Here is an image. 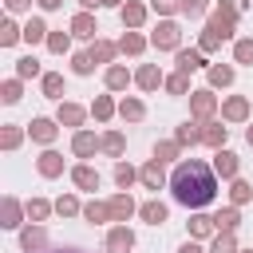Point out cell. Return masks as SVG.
<instances>
[{
  "label": "cell",
  "mask_w": 253,
  "mask_h": 253,
  "mask_svg": "<svg viewBox=\"0 0 253 253\" xmlns=\"http://www.w3.org/2000/svg\"><path fill=\"white\" fill-rule=\"evenodd\" d=\"M170 190H174V202L186 206V210H206L213 198H217V174L213 166H206L202 158H182L170 174Z\"/></svg>",
  "instance_id": "6da1fadb"
},
{
  "label": "cell",
  "mask_w": 253,
  "mask_h": 253,
  "mask_svg": "<svg viewBox=\"0 0 253 253\" xmlns=\"http://www.w3.org/2000/svg\"><path fill=\"white\" fill-rule=\"evenodd\" d=\"M150 43H154L158 51H178V47H182V28H178L174 20H158V28L150 32Z\"/></svg>",
  "instance_id": "7a4b0ae2"
},
{
  "label": "cell",
  "mask_w": 253,
  "mask_h": 253,
  "mask_svg": "<svg viewBox=\"0 0 253 253\" xmlns=\"http://www.w3.org/2000/svg\"><path fill=\"white\" fill-rule=\"evenodd\" d=\"M190 115H194L198 123H210V119L217 115V95H213L210 87H202V91H190Z\"/></svg>",
  "instance_id": "3957f363"
},
{
  "label": "cell",
  "mask_w": 253,
  "mask_h": 253,
  "mask_svg": "<svg viewBox=\"0 0 253 253\" xmlns=\"http://www.w3.org/2000/svg\"><path fill=\"white\" fill-rule=\"evenodd\" d=\"M206 32H213L217 40H229V36L237 32V16H229V12L213 8V12H210V24H206Z\"/></svg>",
  "instance_id": "277c9868"
},
{
  "label": "cell",
  "mask_w": 253,
  "mask_h": 253,
  "mask_svg": "<svg viewBox=\"0 0 253 253\" xmlns=\"http://www.w3.org/2000/svg\"><path fill=\"white\" fill-rule=\"evenodd\" d=\"M138 182L146 186V190H162L170 178H166V170H162V162L158 158H150V162H142L138 166Z\"/></svg>",
  "instance_id": "5b68a950"
},
{
  "label": "cell",
  "mask_w": 253,
  "mask_h": 253,
  "mask_svg": "<svg viewBox=\"0 0 253 253\" xmlns=\"http://www.w3.org/2000/svg\"><path fill=\"white\" fill-rule=\"evenodd\" d=\"M20 249H24V253H43V249H47V229H43V225L20 229Z\"/></svg>",
  "instance_id": "8992f818"
},
{
  "label": "cell",
  "mask_w": 253,
  "mask_h": 253,
  "mask_svg": "<svg viewBox=\"0 0 253 253\" xmlns=\"http://www.w3.org/2000/svg\"><path fill=\"white\" fill-rule=\"evenodd\" d=\"M221 119H225V123H245V119H249V99H245V95H229V99L221 103Z\"/></svg>",
  "instance_id": "52a82bcc"
},
{
  "label": "cell",
  "mask_w": 253,
  "mask_h": 253,
  "mask_svg": "<svg viewBox=\"0 0 253 253\" xmlns=\"http://www.w3.org/2000/svg\"><path fill=\"white\" fill-rule=\"evenodd\" d=\"M28 134H32V142L51 146L55 134H59V126H55V119H32V123H28Z\"/></svg>",
  "instance_id": "ba28073f"
},
{
  "label": "cell",
  "mask_w": 253,
  "mask_h": 253,
  "mask_svg": "<svg viewBox=\"0 0 253 253\" xmlns=\"http://www.w3.org/2000/svg\"><path fill=\"white\" fill-rule=\"evenodd\" d=\"M237 170H241V162H237V154L233 150H213V174L217 178H237Z\"/></svg>",
  "instance_id": "9c48e42d"
},
{
  "label": "cell",
  "mask_w": 253,
  "mask_h": 253,
  "mask_svg": "<svg viewBox=\"0 0 253 253\" xmlns=\"http://www.w3.org/2000/svg\"><path fill=\"white\" fill-rule=\"evenodd\" d=\"M130 249H134V229L115 225V229L107 233V253H130Z\"/></svg>",
  "instance_id": "30bf717a"
},
{
  "label": "cell",
  "mask_w": 253,
  "mask_h": 253,
  "mask_svg": "<svg viewBox=\"0 0 253 253\" xmlns=\"http://www.w3.org/2000/svg\"><path fill=\"white\" fill-rule=\"evenodd\" d=\"M174 59H178V71H198V67H206V51L202 47H178L174 51Z\"/></svg>",
  "instance_id": "8fae6325"
},
{
  "label": "cell",
  "mask_w": 253,
  "mask_h": 253,
  "mask_svg": "<svg viewBox=\"0 0 253 253\" xmlns=\"http://www.w3.org/2000/svg\"><path fill=\"white\" fill-rule=\"evenodd\" d=\"M83 119H87V111L79 107V103H59V111H55V123L59 126H83Z\"/></svg>",
  "instance_id": "7c38bea8"
},
{
  "label": "cell",
  "mask_w": 253,
  "mask_h": 253,
  "mask_svg": "<svg viewBox=\"0 0 253 253\" xmlns=\"http://www.w3.org/2000/svg\"><path fill=\"white\" fill-rule=\"evenodd\" d=\"M95 150H99V138H95L91 130H75V134H71V154H75V158H91Z\"/></svg>",
  "instance_id": "4fadbf2b"
},
{
  "label": "cell",
  "mask_w": 253,
  "mask_h": 253,
  "mask_svg": "<svg viewBox=\"0 0 253 253\" xmlns=\"http://www.w3.org/2000/svg\"><path fill=\"white\" fill-rule=\"evenodd\" d=\"M36 170H40L43 178H59V174H63V154H59V150H43V154L36 158Z\"/></svg>",
  "instance_id": "5bb4252c"
},
{
  "label": "cell",
  "mask_w": 253,
  "mask_h": 253,
  "mask_svg": "<svg viewBox=\"0 0 253 253\" xmlns=\"http://www.w3.org/2000/svg\"><path fill=\"white\" fill-rule=\"evenodd\" d=\"M130 213H138L134 198H130L126 190H123V194H115V198H111V217H115L119 225H126V217H130Z\"/></svg>",
  "instance_id": "9a60e30c"
},
{
  "label": "cell",
  "mask_w": 253,
  "mask_h": 253,
  "mask_svg": "<svg viewBox=\"0 0 253 253\" xmlns=\"http://www.w3.org/2000/svg\"><path fill=\"white\" fill-rule=\"evenodd\" d=\"M95 32H99V24H95L91 12H75V16H71V36H79V40H95Z\"/></svg>",
  "instance_id": "2e32d148"
},
{
  "label": "cell",
  "mask_w": 253,
  "mask_h": 253,
  "mask_svg": "<svg viewBox=\"0 0 253 253\" xmlns=\"http://www.w3.org/2000/svg\"><path fill=\"white\" fill-rule=\"evenodd\" d=\"M134 75L123 67V63H111L107 71H103V83H107V91H126V83H130Z\"/></svg>",
  "instance_id": "e0dca14e"
},
{
  "label": "cell",
  "mask_w": 253,
  "mask_h": 253,
  "mask_svg": "<svg viewBox=\"0 0 253 253\" xmlns=\"http://www.w3.org/2000/svg\"><path fill=\"white\" fill-rule=\"evenodd\" d=\"M134 83H138L142 91H154V87H162V83H166V75H162L154 63H142V67L134 71Z\"/></svg>",
  "instance_id": "ac0fdd59"
},
{
  "label": "cell",
  "mask_w": 253,
  "mask_h": 253,
  "mask_svg": "<svg viewBox=\"0 0 253 253\" xmlns=\"http://www.w3.org/2000/svg\"><path fill=\"white\" fill-rule=\"evenodd\" d=\"M225 138H229V126H221V123H202V142H206V146L225 150Z\"/></svg>",
  "instance_id": "d6986e66"
},
{
  "label": "cell",
  "mask_w": 253,
  "mask_h": 253,
  "mask_svg": "<svg viewBox=\"0 0 253 253\" xmlns=\"http://www.w3.org/2000/svg\"><path fill=\"white\" fill-rule=\"evenodd\" d=\"M71 182L79 190H99V170L87 166V162H79V166H71Z\"/></svg>",
  "instance_id": "ffe728a7"
},
{
  "label": "cell",
  "mask_w": 253,
  "mask_h": 253,
  "mask_svg": "<svg viewBox=\"0 0 253 253\" xmlns=\"http://www.w3.org/2000/svg\"><path fill=\"white\" fill-rule=\"evenodd\" d=\"M119 16H123V24H126V28H142V20H146V4L126 0V4L119 8Z\"/></svg>",
  "instance_id": "44dd1931"
},
{
  "label": "cell",
  "mask_w": 253,
  "mask_h": 253,
  "mask_svg": "<svg viewBox=\"0 0 253 253\" xmlns=\"http://www.w3.org/2000/svg\"><path fill=\"white\" fill-rule=\"evenodd\" d=\"M0 210H4V221H0V225H4V229H20V221H24V213H28V210H24L16 198H4V206H0Z\"/></svg>",
  "instance_id": "7402d4cb"
},
{
  "label": "cell",
  "mask_w": 253,
  "mask_h": 253,
  "mask_svg": "<svg viewBox=\"0 0 253 253\" xmlns=\"http://www.w3.org/2000/svg\"><path fill=\"white\" fill-rule=\"evenodd\" d=\"M166 213H170V210H166V206H162L158 198H154V202H142V206H138V217H142L146 225H162V221H166Z\"/></svg>",
  "instance_id": "603a6c76"
},
{
  "label": "cell",
  "mask_w": 253,
  "mask_h": 253,
  "mask_svg": "<svg viewBox=\"0 0 253 253\" xmlns=\"http://www.w3.org/2000/svg\"><path fill=\"white\" fill-rule=\"evenodd\" d=\"M237 221H241V210H237V206H225V210H217V213H213L217 233H233V229H237Z\"/></svg>",
  "instance_id": "cb8c5ba5"
},
{
  "label": "cell",
  "mask_w": 253,
  "mask_h": 253,
  "mask_svg": "<svg viewBox=\"0 0 253 253\" xmlns=\"http://www.w3.org/2000/svg\"><path fill=\"white\" fill-rule=\"evenodd\" d=\"M99 150H103V154H111V158H119V154L126 150V138H123V130H107V134L99 138Z\"/></svg>",
  "instance_id": "d4e9b609"
},
{
  "label": "cell",
  "mask_w": 253,
  "mask_h": 253,
  "mask_svg": "<svg viewBox=\"0 0 253 253\" xmlns=\"http://www.w3.org/2000/svg\"><path fill=\"white\" fill-rule=\"evenodd\" d=\"M83 217H87L91 225H103V221H115V217H111V202H87V206H83Z\"/></svg>",
  "instance_id": "484cf974"
},
{
  "label": "cell",
  "mask_w": 253,
  "mask_h": 253,
  "mask_svg": "<svg viewBox=\"0 0 253 253\" xmlns=\"http://www.w3.org/2000/svg\"><path fill=\"white\" fill-rule=\"evenodd\" d=\"M47 36H51V32H47V24H43L40 16H32V20L24 24V40H28V43H47Z\"/></svg>",
  "instance_id": "4316f807"
},
{
  "label": "cell",
  "mask_w": 253,
  "mask_h": 253,
  "mask_svg": "<svg viewBox=\"0 0 253 253\" xmlns=\"http://www.w3.org/2000/svg\"><path fill=\"white\" fill-rule=\"evenodd\" d=\"M174 142H178V146H198V142H202V126H198V123H182V126L174 130Z\"/></svg>",
  "instance_id": "83f0119b"
},
{
  "label": "cell",
  "mask_w": 253,
  "mask_h": 253,
  "mask_svg": "<svg viewBox=\"0 0 253 253\" xmlns=\"http://www.w3.org/2000/svg\"><path fill=\"white\" fill-rule=\"evenodd\" d=\"M210 233H217V225H213V217H210V213H202V210H198V213L190 217V237H210Z\"/></svg>",
  "instance_id": "f1b7e54d"
},
{
  "label": "cell",
  "mask_w": 253,
  "mask_h": 253,
  "mask_svg": "<svg viewBox=\"0 0 253 253\" xmlns=\"http://www.w3.org/2000/svg\"><path fill=\"white\" fill-rule=\"evenodd\" d=\"M146 43H150V40H142L138 32H126V36L119 40V51H123V55H142V51H146Z\"/></svg>",
  "instance_id": "f546056e"
},
{
  "label": "cell",
  "mask_w": 253,
  "mask_h": 253,
  "mask_svg": "<svg viewBox=\"0 0 253 253\" xmlns=\"http://www.w3.org/2000/svg\"><path fill=\"white\" fill-rule=\"evenodd\" d=\"M115 55H119V43H111V40H95L91 43V59L95 63H111Z\"/></svg>",
  "instance_id": "4dcf8cb0"
},
{
  "label": "cell",
  "mask_w": 253,
  "mask_h": 253,
  "mask_svg": "<svg viewBox=\"0 0 253 253\" xmlns=\"http://www.w3.org/2000/svg\"><path fill=\"white\" fill-rule=\"evenodd\" d=\"M115 111H119V107H115V99H111V95H99V99L91 103V115H95L99 123H111V119H115Z\"/></svg>",
  "instance_id": "1f68e13d"
},
{
  "label": "cell",
  "mask_w": 253,
  "mask_h": 253,
  "mask_svg": "<svg viewBox=\"0 0 253 253\" xmlns=\"http://www.w3.org/2000/svg\"><path fill=\"white\" fill-rule=\"evenodd\" d=\"M115 182H119V190H130V186L138 182V170H134L130 162H123V158H119V162H115Z\"/></svg>",
  "instance_id": "d6a6232c"
},
{
  "label": "cell",
  "mask_w": 253,
  "mask_h": 253,
  "mask_svg": "<svg viewBox=\"0 0 253 253\" xmlns=\"http://www.w3.org/2000/svg\"><path fill=\"white\" fill-rule=\"evenodd\" d=\"M24 210H28V221H32V225H40V221H43V217H47V213H51L55 206H51L47 198H32V202H28Z\"/></svg>",
  "instance_id": "836d02e7"
},
{
  "label": "cell",
  "mask_w": 253,
  "mask_h": 253,
  "mask_svg": "<svg viewBox=\"0 0 253 253\" xmlns=\"http://www.w3.org/2000/svg\"><path fill=\"white\" fill-rule=\"evenodd\" d=\"M206 75H210V87H229L233 83V67L229 63H213Z\"/></svg>",
  "instance_id": "e575fe53"
},
{
  "label": "cell",
  "mask_w": 253,
  "mask_h": 253,
  "mask_svg": "<svg viewBox=\"0 0 253 253\" xmlns=\"http://www.w3.org/2000/svg\"><path fill=\"white\" fill-rule=\"evenodd\" d=\"M40 87H43L47 99H63V75H59V71H47V75L40 79Z\"/></svg>",
  "instance_id": "d590c367"
},
{
  "label": "cell",
  "mask_w": 253,
  "mask_h": 253,
  "mask_svg": "<svg viewBox=\"0 0 253 253\" xmlns=\"http://www.w3.org/2000/svg\"><path fill=\"white\" fill-rule=\"evenodd\" d=\"M229 202H233V206H245V202H253V186H249L245 178H233V186H229Z\"/></svg>",
  "instance_id": "8d00e7d4"
},
{
  "label": "cell",
  "mask_w": 253,
  "mask_h": 253,
  "mask_svg": "<svg viewBox=\"0 0 253 253\" xmlns=\"http://www.w3.org/2000/svg\"><path fill=\"white\" fill-rule=\"evenodd\" d=\"M162 87H166L170 95H186V91H190V75H186V71H174V75H166Z\"/></svg>",
  "instance_id": "74e56055"
},
{
  "label": "cell",
  "mask_w": 253,
  "mask_h": 253,
  "mask_svg": "<svg viewBox=\"0 0 253 253\" xmlns=\"http://www.w3.org/2000/svg\"><path fill=\"white\" fill-rule=\"evenodd\" d=\"M119 115H123L126 123H138V119L146 115V107H142L138 99H123V103H119Z\"/></svg>",
  "instance_id": "f35d334b"
},
{
  "label": "cell",
  "mask_w": 253,
  "mask_h": 253,
  "mask_svg": "<svg viewBox=\"0 0 253 253\" xmlns=\"http://www.w3.org/2000/svg\"><path fill=\"white\" fill-rule=\"evenodd\" d=\"M178 154H182V146H178L174 138H166V142H154V158H158V162H174Z\"/></svg>",
  "instance_id": "ab89813d"
},
{
  "label": "cell",
  "mask_w": 253,
  "mask_h": 253,
  "mask_svg": "<svg viewBox=\"0 0 253 253\" xmlns=\"http://www.w3.org/2000/svg\"><path fill=\"white\" fill-rule=\"evenodd\" d=\"M55 213H63V217H75V213H83V206H79V198H75V194H63V198L55 202Z\"/></svg>",
  "instance_id": "60d3db41"
},
{
  "label": "cell",
  "mask_w": 253,
  "mask_h": 253,
  "mask_svg": "<svg viewBox=\"0 0 253 253\" xmlns=\"http://www.w3.org/2000/svg\"><path fill=\"white\" fill-rule=\"evenodd\" d=\"M16 40H24V28H16L12 20H4V24H0V43H4V47H12Z\"/></svg>",
  "instance_id": "b9f144b4"
},
{
  "label": "cell",
  "mask_w": 253,
  "mask_h": 253,
  "mask_svg": "<svg viewBox=\"0 0 253 253\" xmlns=\"http://www.w3.org/2000/svg\"><path fill=\"white\" fill-rule=\"evenodd\" d=\"M67 47H71V32H51V36H47V51L63 55Z\"/></svg>",
  "instance_id": "7bdbcfd3"
},
{
  "label": "cell",
  "mask_w": 253,
  "mask_h": 253,
  "mask_svg": "<svg viewBox=\"0 0 253 253\" xmlns=\"http://www.w3.org/2000/svg\"><path fill=\"white\" fill-rule=\"evenodd\" d=\"M71 71H75V75H91V71H95V59H91V51H75V59H71Z\"/></svg>",
  "instance_id": "ee69618b"
},
{
  "label": "cell",
  "mask_w": 253,
  "mask_h": 253,
  "mask_svg": "<svg viewBox=\"0 0 253 253\" xmlns=\"http://www.w3.org/2000/svg\"><path fill=\"white\" fill-rule=\"evenodd\" d=\"M36 75H40V63H36L32 55L16 59V79H36Z\"/></svg>",
  "instance_id": "f6af8a7d"
},
{
  "label": "cell",
  "mask_w": 253,
  "mask_h": 253,
  "mask_svg": "<svg viewBox=\"0 0 253 253\" xmlns=\"http://www.w3.org/2000/svg\"><path fill=\"white\" fill-rule=\"evenodd\" d=\"M20 95H24L20 79H4V83H0V99H4V103H20Z\"/></svg>",
  "instance_id": "bcb514c9"
},
{
  "label": "cell",
  "mask_w": 253,
  "mask_h": 253,
  "mask_svg": "<svg viewBox=\"0 0 253 253\" xmlns=\"http://www.w3.org/2000/svg\"><path fill=\"white\" fill-rule=\"evenodd\" d=\"M20 142H24V130L8 123V126H4V134H0V146H4V150H16Z\"/></svg>",
  "instance_id": "7dc6e473"
},
{
  "label": "cell",
  "mask_w": 253,
  "mask_h": 253,
  "mask_svg": "<svg viewBox=\"0 0 253 253\" xmlns=\"http://www.w3.org/2000/svg\"><path fill=\"white\" fill-rule=\"evenodd\" d=\"M210 253H237V237L233 233H217L213 245H210Z\"/></svg>",
  "instance_id": "c3c4849f"
},
{
  "label": "cell",
  "mask_w": 253,
  "mask_h": 253,
  "mask_svg": "<svg viewBox=\"0 0 253 253\" xmlns=\"http://www.w3.org/2000/svg\"><path fill=\"white\" fill-rule=\"evenodd\" d=\"M233 59L253 67V40H237V43H233Z\"/></svg>",
  "instance_id": "681fc988"
},
{
  "label": "cell",
  "mask_w": 253,
  "mask_h": 253,
  "mask_svg": "<svg viewBox=\"0 0 253 253\" xmlns=\"http://www.w3.org/2000/svg\"><path fill=\"white\" fill-rule=\"evenodd\" d=\"M206 12H210V0H182V16L198 20V16H206Z\"/></svg>",
  "instance_id": "f907efd6"
},
{
  "label": "cell",
  "mask_w": 253,
  "mask_h": 253,
  "mask_svg": "<svg viewBox=\"0 0 253 253\" xmlns=\"http://www.w3.org/2000/svg\"><path fill=\"white\" fill-rule=\"evenodd\" d=\"M150 8L158 16H170V12H182V0H150Z\"/></svg>",
  "instance_id": "816d5d0a"
},
{
  "label": "cell",
  "mask_w": 253,
  "mask_h": 253,
  "mask_svg": "<svg viewBox=\"0 0 253 253\" xmlns=\"http://www.w3.org/2000/svg\"><path fill=\"white\" fill-rule=\"evenodd\" d=\"M198 47H202V51L210 55V51H217V47H221V40H217L213 32H202V40H198Z\"/></svg>",
  "instance_id": "f5cc1de1"
},
{
  "label": "cell",
  "mask_w": 253,
  "mask_h": 253,
  "mask_svg": "<svg viewBox=\"0 0 253 253\" xmlns=\"http://www.w3.org/2000/svg\"><path fill=\"white\" fill-rule=\"evenodd\" d=\"M217 8L229 12V16H241V12H245V0H217Z\"/></svg>",
  "instance_id": "db71d44e"
},
{
  "label": "cell",
  "mask_w": 253,
  "mask_h": 253,
  "mask_svg": "<svg viewBox=\"0 0 253 253\" xmlns=\"http://www.w3.org/2000/svg\"><path fill=\"white\" fill-rule=\"evenodd\" d=\"M8 4V12H28L32 8V0H4Z\"/></svg>",
  "instance_id": "11a10c76"
},
{
  "label": "cell",
  "mask_w": 253,
  "mask_h": 253,
  "mask_svg": "<svg viewBox=\"0 0 253 253\" xmlns=\"http://www.w3.org/2000/svg\"><path fill=\"white\" fill-rule=\"evenodd\" d=\"M43 12H55V8H63V0H36Z\"/></svg>",
  "instance_id": "9f6ffc18"
},
{
  "label": "cell",
  "mask_w": 253,
  "mask_h": 253,
  "mask_svg": "<svg viewBox=\"0 0 253 253\" xmlns=\"http://www.w3.org/2000/svg\"><path fill=\"white\" fill-rule=\"evenodd\" d=\"M178 253H206V249H202V245H198V241H186V245H182V249H178Z\"/></svg>",
  "instance_id": "6f0895ef"
},
{
  "label": "cell",
  "mask_w": 253,
  "mask_h": 253,
  "mask_svg": "<svg viewBox=\"0 0 253 253\" xmlns=\"http://www.w3.org/2000/svg\"><path fill=\"white\" fill-rule=\"evenodd\" d=\"M79 8L87 12V8H103V0H79Z\"/></svg>",
  "instance_id": "680465c9"
},
{
  "label": "cell",
  "mask_w": 253,
  "mask_h": 253,
  "mask_svg": "<svg viewBox=\"0 0 253 253\" xmlns=\"http://www.w3.org/2000/svg\"><path fill=\"white\" fill-rule=\"evenodd\" d=\"M103 8H123V0H103Z\"/></svg>",
  "instance_id": "91938a15"
},
{
  "label": "cell",
  "mask_w": 253,
  "mask_h": 253,
  "mask_svg": "<svg viewBox=\"0 0 253 253\" xmlns=\"http://www.w3.org/2000/svg\"><path fill=\"white\" fill-rule=\"evenodd\" d=\"M245 142H249V146H253V126H249V130H245Z\"/></svg>",
  "instance_id": "94428289"
},
{
  "label": "cell",
  "mask_w": 253,
  "mask_h": 253,
  "mask_svg": "<svg viewBox=\"0 0 253 253\" xmlns=\"http://www.w3.org/2000/svg\"><path fill=\"white\" fill-rule=\"evenodd\" d=\"M237 253H253V249H237Z\"/></svg>",
  "instance_id": "6125c7cd"
}]
</instances>
